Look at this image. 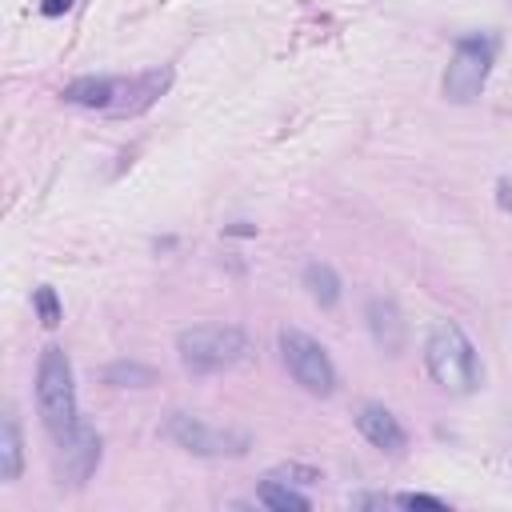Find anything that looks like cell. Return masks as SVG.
<instances>
[{
	"instance_id": "9",
	"label": "cell",
	"mask_w": 512,
	"mask_h": 512,
	"mask_svg": "<svg viewBox=\"0 0 512 512\" xmlns=\"http://www.w3.org/2000/svg\"><path fill=\"white\" fill-rule=\"evenodd\" d=\"M168 80H172V68H152V72H140L132 80H120V96H116L108 116H136V112H144L168 88Z\"/></svg>"
},
{
	"instance_id": "6",
	"label": "cell",
	"mask_w": 512,
	"mask_h": 512,
	"mask_svg": "<svg viewBox=\"0 0 512 512\" xmlns=\"http://www.w3.org/2000/svg\"><path fill=\"white\" fill-rule=\"evenodd\" d=\"M184 452L192 456H208V460H224V456H244L252 448V436L244 428H220V424H208L192 412H172L168 416V428H164Z\"/></svg>"
},
{
	"instance_id": "10",
	"label": "cell",
	"mask_w": 512,
	"mask_h": 512,
	"mask_svg": "<svg viewBox=\"0 0 512 512\" xmlns=\"http://www.w3.org/2000/svg\"><path fill=\"white\" fill-rule=\"evenodd\" d=\"M364 316H368V332H372V340H376L384 352L396 356V352L404 348V336H408V324H404L396 300H388V296H372L368 308H364Z\"/></svg>"
},
{
	"instance_id": "18",
	"label": "cell",
	"mask_w": 512,
	"mask_h": 512,
	"mask_svg": "<svg viewBox=\"0 0 512 512\" xmlns=\"http://www.w3.org/2000/svg\"><path fill=\"white\" fill-rule=\"evenodd\" d=\"M72 4H76V0H40V12H44V16H64Z\"/></svg>"
},
{
	"instance_id": "5",
	"label": "cell",
	"mask_w": 512,
	"mask_h": 512,
	"mask_svg": "<svg viewBox=\"0 0 512 512\" xmlns=\"http://www.w3.org/2000/svg\"><path fill=\"white\" fill-rule=\"evenodd\" d=\"M276 344H280V360H284L288 376L304 392H312V396H332L336 392V368H332V360H328L320 340H312L300 328H280Z\"/></svg>"
},
{
	"instance_id": "2",
	"label": "cell",
	"mask_w": 512,
	"mask_h": 512,
	"mask_svg": "<svg viewBox=\"0 0 512 512\" xmlns=\"http://www.w3.org/2000/svg\"><path fill=\"white\" fill-rule=\"evenodd\" d=\"M176 356L192 376H216L252 356V340L236 324H196L176 332Z\"/></svg>"
},
{
	"instance_id": "19",
	"label": "cell",
	"mask_w": 512,
	"mask_h": 512,
	"mask_svg": "<svg viewBox=\"0 0 512 512\" xmlns=\"http://www.w3.org/2000/svg\"><path fill=\"white\" fill-rule=\"evenodd\" d=\"M224 232H228V236H256V228H252V224H244V220H236V224H228Z\"/></svg>"
},
{
	"instance_id": "20",
	"label": "cell",
	"mask_w": 512,
	"mask_h": 512,
	"mask_svg": "<svg viewBox=\"0 0 512 512\" xmlns=\"http://www.w3.org/2000/svg\"><path fill=\"white\" fill-rule=\"evenodd\" d=\"M496 192H500V204H504V208H512V188H508V180H500V184H496Z\"/></svg>"
},
{
	"instance_id": "7",
	"label": "cell",
	"mask_w": 512,
	"mask_h": 512,
	"mask_svg": "<svg viewBox=\"0 0 512 512\" xmlns=\"http://www.w3.org/2000/svg\"><path fill=\"white\" fill-rule=\"evenodd\" d=\"M96 464H100V436H96L92 424L76 420V428L56 436V472H60L64 484H72V488L88 484Z\"/></svg>"
},
{
	"instance_id": "11",
	"label": "cell",
	"mask_w": 512,
	"mask_h": 512,
	"mask_svg": "<svg viewBox=\"0 0 512 512\" xmlns=\"http://www.w3.org/2000/svg\"><path fill=\"white\" fill-rule=\"evenodd\" d=\"M120 96V80L116 76H76L72 84H64V100L76 108H96V112H112Z\"/></svg>"
},
{
	"instance_id": "17",
	"label": "cell",
	"mask_w": 512,
	"mask_h": 512,
	"mask_svg": "<svg viewBox=\"0 0 512 512\" xmlns=\"http://www.w3.org/2000/svg\"><path fill=\"white\" fill-rule=\"evenodd\" d=\"M396 504L400 508H432V512H444V500L440 496H424V492H400Z\"/></svg>"
},
{
	"instance_id": "8",
	"label": "cell",
	"mask_w": 512,
	"mask_h": 512,
	"mask_svg": "<svg viewBox=\"0 0 512 512\" xmlns=\"http://www.w3.org/2000/svg\"><path fill=\"white\" fill-rule=\"evenodd\" d=\"M356 428H360V436H364L372 448H380V452H388V456H400L404 444H408L404 424H400L384 404H360Z\"/></svg>"
},
{
	"instance_id": "13",
	"label": "cell",
	"mask_w": 512,
	"mask_h": 512,
	"mask_svg": "<svg viewBox=\"0 0 512 512\" xmlns=\"http://www.w3.org/2000/svg\"><path fill=\"white\" fill-rule=\"evenodd\" d=\"M304 288H308V296H312L320 308H332V304L340 300V276H336L332 264H324V260H308V264H304Z\"/></svg>"
},
{
	"instance_id": "16",
	"label": "cell",
	"mask_w": 512,
	"mask_h": 512,
	"mask_svg": "<svg viewBox=\"0 0 512 512\" xmlns=\"http://www.w3.org/2000/svg\"><path fill=\"white\" fill-rule=\"evenodd\" d=\"M32 308H36V316H40V324L44 328H56L60 324V296H56V288L52 284H40L36 292H32Z\"/></svg>"
},
{
	"instance_id": "4",
	"label": "cell",
	"mask_w": 512,
	"mask_h": 512,
	"mask_svg": "<svg viewBox=\"0 0 512 512\" xmlns=\"http://www.w3.org/2000/svg\"><path fill=\"white\" fill-rule=\"evenodd\" d=\"M492 60H496V36H488V32L460 36L456 48H452V60L444 68V100L472 104L488 84Z\"/></svg>"
},
{
	"instance_id": "15",
	"label": "cell",
	"mask_w": 512,
	"mask_h": 512,
	"mask_svg": "<svg viewBox=\"0 0 512 512\" xmlns=\"http://www.w3.org/2000/svg\"><path fill=\"white\" fill-rule=\"evenodd\" d=\"M100 376H104V384H112V388H148V384H156V368H148V364H140V360H116V364H108Z\"/></svg>"
},
{
	"instance_id": "1",
	"label": "cell",
	"mask_w": 512,
	"mask_h": 512,
	"mask_svg": "<svg viewBox=\"0 0 512 512\" xmlns=\"http://www.w3.org/2000/svg\"><path fill=\"white\" fill-rule=\"evenodd\" d=\"M424 364H428V376L452 396H468L480 388V356L464 336V328L452 320L432 324L424 340Z\"/></svg>"
},
{
	"instance_id": "3",
	"label": "cell",
	"mask_w": 512,
	"mask_h": 512,
	"mask_svg": "<svg viewBox=\"0 0 512 512\" xmlns=\"http://www.w3.org/2000/svg\"><path fill=\"white\" fill-rule=\"evenodd\" d=\"M36 408H40V420L52 432V440L64 436L68 428H76V420H80L72 364H68V352L56 344H48L36 364Z\"/></svg>"
},
{
	"instance_id": "12",
	"label": "cell",
	"mask_w": 512,
	"mask_h": 512,
	"mask_svg": "<svg viewBox=\"0 0 512 512\" xmlns=\"http://www.w3.org/2000/svg\"><path fill=\"white\" fill-rule=\"evenodd\" d=\"M256 500L264 508H276V512H308V496L288 488V476H280V472L264 476V484L256 488Z\"/></svg>"
},
{
	"instance_id": "14",
	"label": "cell",
	"mask_w": 512,
	"mask_h": 512,
	"mask_svg": "<svg viewBox=\"0 0 512 512\" xmlns=\"http://www.w3.org/2000/svg\"><path fill=\"white\" fill-rule=\"evenodd\" d=\"M24 468V440H20V424L8 412L0 424V480H16Z\"/></svg>"
}]
</instances>
